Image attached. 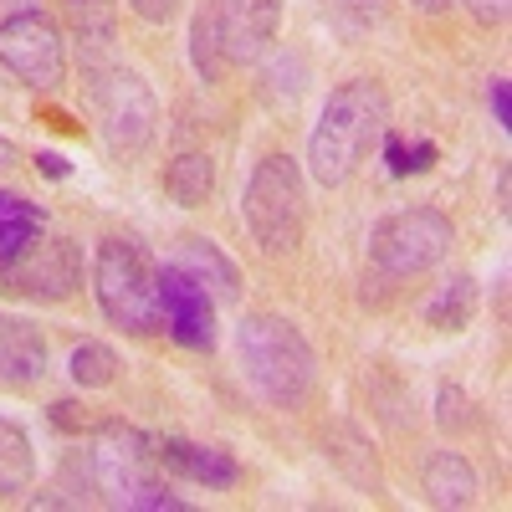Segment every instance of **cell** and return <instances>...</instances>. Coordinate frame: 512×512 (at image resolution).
Masks as SVG:
<instances>
[{
    "instance_id": "ba28073f",
    "label": "cell",
    "mask_w": 512,
    "mask_h": 512,
    "mask_svg": "<svg viewBox=\"0 0 512 512\" xmlns=\"http://www.w3.org/2000/svg\"><path fill=\"white\" fill-rule=\"evenodd\" d=\"M0 282L31 303H62L82 287V251L67 236H36L11 267H0Z\"/></svg>"
},
{
    "instance_id": "83f0119b",
    "label": "cell",
    "mask_w": 512,
    "mask_h": 512,
    "mask_svg": "<svg viewBox=\"0 0 512 512\" xmlns=\"http://www.w3.org/2000/svg\"><path fill=\"white\" fill-rule=\"evenodd\" d=\"M41 11H47V0H0V26L26 21V16H41Z\"/></svg>"
},
{
    "instance_id": "8fae6325",
    "label": "cell",
    "mask_w": 512,
    "mask_h": 512,
    "mask_svg": "<svg viewBox=\"0 0 512 512\" xmlns=\"http://www.w3.org/2000/svg\"><path fill=\"white\" fill-rule=\"evenodd\" d=\"M159 313H164V328L185 349H205V354L216 349V297L175 262L159 267Z\"/></svg>"
},
{
    "instance_id": "3957f363",
    "label": "cell",
    "mask_w": 512,
    "mask_h": 512,
    "mask_svg": "<svg viewBox=\"0 0 512 512\" xmlns=\"http://www.w3.org/2000/svg\"><path fill=\"white\" fill-rule=\"evenodd\" d=\"M93 487L103 492L108 507H128V512H185V497L164 492L159 477H154V441L144 431H134V425H103L93 451Z\"/></svg>"
},
{
    "instance_id": "277c9868",
    "label": "cell",
    "mask_w": 512,
    "mask_h": 512,
    "mask_svg": "<svg viewBox=\"0 0 512 512\" xmlns=\"http://www.w3.org/2000/svg\"><path fill=\"white\" fill-rule=\"evenodd\" d=\"M241 221L267 256H287L303 246L308 185H303V169H297L292 154H267L251 169L246 195H241Z\"/></svg>"
},
{
    "instance_id": "d6986e66",
    "label": "cell",
    "mask_w": 512,
    "mask_h": 512,
    "mask_svg": "<svg viewBox=\"0 0 512 512\" xmlns=\"http://www.w3.org/2000/svg\"><path fill=\"white\" fill-rule=\"evenodd\" d=\"M477 313V282L472 277H451L431 303H425V323L441 328V333H461Z\"/></svg>"
},
{
    "instance_id": "4fadbf2b",
    "label": "cell",
    "mask_w": 512,
    "mask_h": 512,
    "mask_svg": "<svg viewBox=\"0 0 512 512\" xmlns=\"http://www.w3.org/2000/svg\"><path fill=\"white\" fill-rule=\"evenodd\" d=\"M47 374V338H41L31 323H0V384L11 390H26Z\"/></svg>"
},
{
    "instance_id": "ac0fdd59",
    "label": "cell",
    "mask_w": 512,
    "mask_h": 512,
    "mask_svg": "<svg viewBox=\"0 0 512 512\" xmlns=\"http://www.w3.org/2000/svg\"><path fill=\"white\" fill-rule=\"evenodd\" d=\"M31 477H36L31 436L21 431L16 420H0V497H21V492H31Z\"/></svg>"
},
{
    "instance_id": "6da1fadb",
    "label": "cell",
    "mask_w": 512,
    "mask_h": 512,
    "mask_svg": "<svg viewBox=\"0 0 512 512\" xmlns=\"http://www.w3.org/2000/svg\"><path fill=\"white\" fill-rule=\"evenodd\" d=\"M390 128V98L374 77H349L328 93L318 128L308 139V169L323 190H338L354 169L364 164V154L384 139Z\"/></svg>"
},
{
    "instance_id": "cb8c5ba5",
    "label": "cell",
    "mask_w": 512,
    "mask_h": 512,
    "mask_svg": "<svg viewBox=\"0 0 512 512\" xmlns=\"http://www.w3.org/2000/svg\"><path fill=\"white\" fill-rule=\"evenodd\" d=\"M436 425L441 431H466V425H472V405H466V395L456 384H441L436 390Z\"/></svg>"
},
{
    "instance_id": "4dcf8cb0",
    "label": "cell",
    "mask_w": 512,
    "mask_h": 512,
    "mask_svg": "<svg viewBox=\"0 0 512 512\" xmlns=\"http://www.w3.org/2000/svg\"><path fill=\"white\" fill-rule=\"evenodd\" d=\"M410 6H415V11H425V16H436V11H451L456 0H410Z\"/></svg>"
},
{
    "instance_id": "f1b7e54d",
    "label": "cell",
    "mask_w": 512,
    "mask_h": 512,
    "mask_svg": "<svg viewBox=\"0 0 512 512\" xmlns=\"http://www.w3.org/2000/svg\"><path fill=\"white\" fill-rule=\"evenodd\" d=\"M492 113H497V128H512V98H507V77H492Z\"/></svg>"
},
{
    "instance_id": "e0dca14e",
    "label": "cell",
    "mask_w": 512,
    "mask_h": 512,
    "mask_svg": "<svg viewBox=\"0 0 512 512\" xmlns=\"http://www.w3.org/2000/svg\"><path fill=\"white\" fill-rule=\"evenodd\" d=\"M210 190H216V159L210 154H180L175 164L164 169V195L175 205H185V210L205 205Z\"/></svg>"
},
{
    "instance_id": "7a4b0ae2",
    "label": "cell",
    "mask_w": 512,
    "mask_h": 512,
    "mask_svg": "<svg viewBox=\"0 0 512 512\" xmlns=\"http://www.w3.org/2000/svg\"><path fill=\"white\" fill-rule=\"evenodd\" d=\"M236 354L262 400L292 410L313 395L318 359H313V344L297 333V323H287L277 313H246L236 328Z\"/></svg>"
},
{
    "instance_id": "d4e9b609",
    "label": "cell",
    "mask_w": 512,
    "mask_h": 512,
    "mask_svg": "<svg viewBox=\"0 0 512 512\" xmlns=\"http://www.w3.org/2000/svg\"><path fill=\"white\" fill-rule=\"evenodd\" d=\"M180 6L185 0H128V11H134L139 21H149V26H169L180 16Z\"/></svg>"
},
{
    "instance_id": "9a60e30c",
    "label": "cell",
    "mask_w": 512,
    "mask_h": 512,
    "mask_svg": "<svg viewBox=\"0 0 512 512\" xmlns=\"http://www.w3.org/2000/svg\"><path fill=\"white\" fill-rule=\"evenodd\" d=\"M169 262H175L180 272H190L210 297H216V303H236V287H241V277H236V267L226 262V256H221V246L216 241H185L175 256H169Z\"/></svg>"
},
{
    "instance_id": "9c48e42d",
    "label": "cell",
    "mask_w": 512,
    "mask_h": 512,
    "mask_svg": "<svg viewBox=\"0 0 512 512\" xmlns=\"http://www.w3.org/2000/svg\"><path fill=\"white\" fill-rule=\"evenodd\" d=\"M0 67H6L16 82H26V88H36V93H52L67 77V47H62L57 21L41 11V16L0 26Z\"/></svg>"
},
{
    "instance_id": "7402d4cb",
    "label": "cell",
    "mask_w": 512,
    "mask_h": 512,
    "mask_svg": "<svg viewBox=\"0 0 512 512\" xmlns=\"http://www.w3.org/2000/svg\"><path fill=\"white\" fill-rule=\"evenodd\" d=\"M384 164H390V175L405 180V175H425V169L436 164V144H405L400 134L384 128Z\"/></svg>"
},
{
    "instance_id": "52a82bcc",
    "label": "cell",
    "mask_w": 512,
    "mask_h": 512,
    "mask_svg": "<svg viewBox=\"0 0 512 512\" xmlns=\"http://www.w3.org/2000/svg\"><path fill=\"white\" fill-rule=\"evenodd\" d=\"M88 98H93L98 128L113 154H139L159 134V103L134 67L88 62Z\"/></svg>"
},
{
    "instance_id": "2e32d148",
    "label": "cell",
    "mask_w": 512,
    "mask_h": 512,
    "mask_svg": "<svg viewBox=\"0 0 512 512\" xmlns=\"http://www.w3.org/2000/svg\"><path fill=\"white\" fill-rule=\"evenodd\" d=\"M36 236H47V210L16 190H0V267H11Z\"/></svg>"
},
{
    "instance_id": "f546056e",
    "label": "cell",
    "mask_w": 512,
    "mask_h": 512,
    "mask_svg": "<svg viewBox=\"0 0 512 512\" xmlns=\"http://www.w3.org/2000/svg\"><path fill=\"white\" fill-rule=\"evenodd\" d=\"M36 169H47L52 180H62V175H67V159H57V154H41V159H36Z\"/></svg>"
},
{
    "instance_id": "484cf974",
    "label": "cell",
    "mask_w": 512,
    "mask_h": 512,
    "mask_svg": "<svg viewBox=\"0 0 512 512\" xmlns=\"http://www.w3.org/2000/svg\"><path fill=\"white\" fill-rule=\"evenodd\" d=\"M338 6H344V16L354 26H379L384 16H390V0H338Z\"/></svg>"
},
{
    "instance_id": "5bb4252c",
    "label": "cell",
    "mask_w": 512,
    "mask_h": 512,
    "mask_svg": "<svg viewBox=\"0 0 512 512\" xmlns=\"http://www.w3.org/2000/svg\"><path fill=\"white\" fill-rule=\"evenodd\" d=\"M420 492L431 507H472L477 502V472L461 451H436L420 472Z\"/></svg>"
},
{
    "instance_id": "1f68e13d",
    "label": "cell",
    "mask_w": 512,
    "mask_h": 512,
    "mask_svg": "<svg viewBox=\"0 0 512 512\" xmlns=\"http://www.w3.org/2000/svg\"><path fill=\"white\" fill-rule=\"evenodd\" d=\"M11 164H16V144L0 139V169H11Z\"/></svg>"
},
{
    "instance_id": "7c38bea8",
    "label": "cell",
    "mask_w": 512,
    "mask_h": 512,
    "mask_svg": "<svg viewBox=\"0 0 512 512\" xmlns=\"http://www.w3.org/2000/svg\"><path fill=\"white\" fill-rule=\"evenodd\" d=\"M154 461L164 466V472H175L185 482H200V487H236V477H241V466L231 461V451L195 446V441H180V436L154 441Z\"/></svg>"
},
{
    "instance_id": "ffe728a7",
    "label": "cell",
    "mask_w": 512,
    "mask_h": 512,
    "mask_svg": "<svg viewBox=\"0 0 512 512\" xmlns=\"http://www.w3.org/2000/svg\"><path fill=\"white\" fill-rule=\"evenodd\" d=\"M67 374L77 390H108V384L118 379V354L108 344H98V338H82V344L72 349L67 359Z\"/></svg>"
},
{
    "instance_id": "603a6c76",
    "label": "cell",
    "mask_w": 512,
    "mask_h": 512,
    "mask_svg": "<svg viewBox=\"0 0 512 512\" xmlns=\"http://www.w3.org/2000/svg\"><path fill=\"white\" fill-rule=\"evenodd\" d=\"M67 6H72V21H77L82 41L103 47V41L113 36V0H67Z\"/></svg>"
},
{
    "instance_id": "4316f807",
    "label": "cell",
    "mask_w": 512,
    "mask_h": 512,
    "mask_svg": "<svg viewBox=\"0 0 512 512\" xmlns=\"http://www.w3.org/2000/svg\"><path fill=\"white\" fill-rule=\"evenodd\" d=\"M466 11H472L482 26H502L507 21V11H512V0H461Z\"/></svg>"
},
{
    "instance_id": "5b68a950",
    "label": "cell",
    "mask_w": 512,
    "mask_h": 512,
    "mask_svg": "<svg viewBox=\"0 0 512 512\" xmlns=\"http://www.w3.org/2000/svg\"><path fill=\"white\" fill-rule=\"evenodd\" d=\"M93 292L108 323H118L123 333H159L164 313H159V267L149 262V251L139 241L108 236L93 256Z\"/></svg>"
},
{
    "instance_id": "44dd1931",
    "label": "cell",
    "mask_w": 512,
    "mask_h": 512,
    "mask_svg": "<svg viewBox=\"0 0 512 512\" xmlns=\"http://www.w3.org/2000/svg\"><path fill=\"white\" fill-rule=\"evenodd\" d=\"M190 62H195V72H200L205 82H221V77H226V57H221V47H216L210 11H200L195 26H190Z\"/></svg>"
},
{
    "instance_id": "8992f818",
    "label": "cell",
    "mask_w": 512,
    "mask_h": 512,
    "mask_svg": "<svg viewBox=\"0 0 512 512\" xmlns=\"http://www.w3.org/2000/svg\"><path fill=\"white\" fill-rule=\"evenodd\" d=\"M456 231L441 210L431 205H410V210H395V216H384L369 236V272L379 287L384 282H410V277H425L431 267L446 262Z\"/></svg>"
},
{
    "instance_id": "30bf717a",
    "label": "cell",
    "mask_w": 512,
    "mask_h": 512,
    "mask_svg": "<svg viewBox=\"0 0 512 512\" xmlns=\"http://www.w3.org/2000/svg\"><path fill=\"white\" fill-rule=\"evenodd\" d=\"M210 26H216V47L226 67H246L267 57L282 26V0H210Z\"/></svg>"
}]
</instances>
